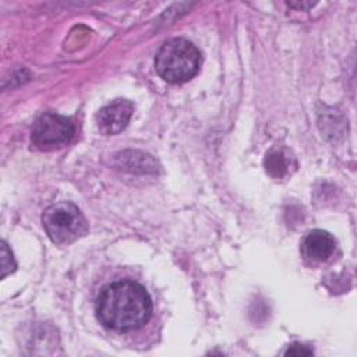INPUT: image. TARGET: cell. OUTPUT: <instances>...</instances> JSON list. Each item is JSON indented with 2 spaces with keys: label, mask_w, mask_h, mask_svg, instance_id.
<instances>
[{
  "label": "cell",
  "mask_w": 357,
  "mask_h": 357,
  "mask_svg": "<svg viewBox=\"0 0 357 357\" xmlns=\"http://www.w3.org/2000/svg\"><path fill=\"white\" fill-rule=\"evenodd\" d=\"M95 312L99 322L114 331H132L152 315V300L144 286L134 280H119L102 289Z\"/></svg>",
  "instance_id": "1"
},
{
  "label": "cell",
  "mask_w": 357,
  "mask_h": 357,
  "mask_svg": "<svg viewBox=\"0 0 357 357\" xmlns=\"http://www.w3.org/2000/svg\"><path fill=\"white\" fill-rule=\"evenodd\" d=\"M199 66V50L183 38L166 40L155 57L156 73L172 84H181L191 79L198 73Z\"/></svg>",
  "instance_id": "2"
},
{
  "label": "cell",
  "mask_w": 357,
  "mask_h": 357,
  "mask_svg": "<svg viewBox=\"0 0 357 357\" xmlns=\"http://www.w3.org/2000/svg\"><path fill=\"white\" fill-rule=\"evenodd\" d=\"M42 222L49 238L56 244H68L84 236L88 230L85 216L77 205L68 201L46 208Z\"/></svg>",
  "instance_id": "3"
},
{
  "label": "cell",
  "mask_w": 357,
  "mask_h": 357,
  "mask_svg": "<svg viewBox=\"0 0 357 357\" xmlns=\"http://www.w3.org/2000/svg\"><path fill=\"white\" fill-rule=\"evenodd\" d=\"M74 135L73 121L61 114L47 112L39 116L32 127L31 139L39 148L67 144Z\"/></svg>",
  "instance_id": "4"
},
{
  "label": "cell",
  "mask_w": 357,
  "mask_h": 357,
  "mask_svg": "<svg viewBox=\"0 0 357 357\" xmlns=\"http://www.w3.org/2000/svg\"><path fill=\"white\" fill-rule=\"evenodd\" d=\"M132 103L126 99H116L103 106L96 116V123L100 132L113 135L123 131L132 116Z\"/></svg>",
  "instance_id": "5"
},
{
  "label": "cell",
  "mask_w": 357,
  "mask_h": 357,
  "mask_svg": "<svg viewBox=\"0 0 357 357\" xmlns=\"http://www.w3.org/2000/svg\"><path fill=\"white\" fill-rule=\"evenodd\" d=\"M335 250V238L331 233L315 229L307 234L303 241V254L314 262L326 261Z\"/></svg>",
  "instance_id": "6"
},
{
  "label": "cell",
  "mask_w": 357,
  "mask_h": 357,
  "mask_svg": "<svg viewBox=\"0 0 357 357\" xmlns=\"http://www.w3.org/2000/svg\"><path fill=\"white\" fill-rule=\"evenodd\" d=\"M266 172L273 177H282L289 170V160L282 151H271L265 158Z\"/></svg>",
  "instance_id": "7"
},
{
  "label": "cell",
  "mask_w": 357,
  "mask_h": 357,
  "mask_svg": "<svg viewBox=\"0 0 357 357\" xmlns=\"http://www.w3.org/2000/svg\"><path fill=\"white\" fill-rule=\"evenodd\" d=\"M15 269V262L13 259V254L8 250L7 244L1 243V278H6L8 273H11Z\"/></svg>",
  "instance_id": "8"
},
{
  "label": "cell",
  "mask_w": 357,
  "mask_h": 357,
  "mask_svg": "<svg viewBox=\"0 0 357 357\" xmlns=\"http://www.w3.org/2000/svg\"><path fill=\"white\" fill-rule=\"evenodd\" d=\"M286 356H311L312 350L308 349L307 346L298 344V343H293L291 346H289V349L284 353Z\"/></svg>",
  "instance_id": "9"
}]
</instances>
